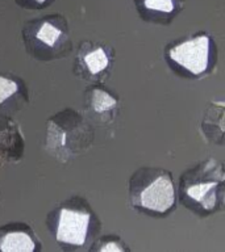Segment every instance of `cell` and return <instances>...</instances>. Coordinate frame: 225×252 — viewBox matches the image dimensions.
<instances>
[{
  "label": "cell",
  "instance_id": "obj_1",
  "mask_svg": "<svg viewBox=\"0 0 225 252\" xmlns=\"http://www.w3.org/2000/svg\"><path fill=\"white\" fill-rule=\"evenodd\" d=\"M182 205L197 216L221 212L225 198L224 167L215 158H208L182 173L179 179Z\"/></svg>",
  "mask_w": 225,
  "mask_h": 252
},
{
  "label": "cell",
  "instance_id": "obj_2",
  "mask_svg": "<svg viewBox=\"0 0 225 252\" xmlns=\"http://www.w3.org/2000/svg\"><path fill=\"white\" fill-rule=\"evenodd\" d=\"M94 125L83 112L66 108L46 121L43 149L61 163L74 160L91 149Z\"/></svg>",
  "mask_w": 225,
  "mask_h": 252
},
{
  "label": "cell",
  "instance_id": "obj_3",
  "mask_svg": "<svg viewBox=\"0 0 225 252\" xmlns=\"http://www.w3.org/2000/svg\"><path fill=\"white\" fill-rule=\"evenodd\" d=\"M46 223L55 242L65 250H79L88 242H94L100 228L99 218L82 198L58 205L47 216Z\"/></svg>",
  "mask_w": 225,
  "mask_h": 252
},
{
  "label": "cell",
  "instance_id": "obj_4",
  "mask_svg": "<svg viewBox=\"0 0 225 252\" xmlns=\"http://www.w3.org/2000/svg\"><path fill=\"white\" fill-rule=\"evenodd\" d=\"M25 50L41 62H53L70 54V25L62 15H45L29 20L23 28Z\"/></svg>",
  "mask_w": 225,
  "mask_h": 252
},
{
  "label": "cell",
  "instance_id": "obj_5",
  "mask_svg": "<svg viewBox=\"0 0 225 252\" xmlns=\"http://www.w3.org/2000/svg\"><path fill=\"white\" fill-rule=\"evenodd\" d=\"M177 188L170 171L159 167L138 168L129 179V201L148 214H166L175 206Z\"/></svg>",
  "mask_w": 225,
  "mask_h": 252
},
{
  "label": "cell",
  "instance_id": "obj_6",
  "mask_svg": "<svg viewBox=\"0 0 225 252\" xmlns=\"http://www.w3.org/2000/svg\"><path fill=\"white\" fill-rule=\"evenodd\" d=\"M166 55L170 62L191 76H203L216 62V43L211 35L201 33L170 46Z\"/></svg>",
  "mask_w": 225,
  "mask_h": 252
},
{
  "label": "cell",
  "instance_id": "obj_7",
  "mask_svg": "<svg viewBox=\"0 0 225 252\" xmlns=\"http://www.w3.org/2000/svg\"><path fill=\"white\" fill-rule=\"evenodd\" d=\"M114 50L104 41H82L74 58V74L86 82L103 83L111 75Z\"/></svg>",
  "mask_w": 225,
  "mask_h": 252
},
{
  "label": "cell",
  "instance_id": "obj_8",
  "mask_svg": "<svg viewBox=\"0 0 225 252\" xmlns=\"http://www.w3.org/2000/svg\"><path fill=\"white\" fill-rule=\"evenodd\" d=\"M84 110L83 114L92 125H111L117 117L120 100L111 91L102 86V83L91 84L84 91Z\"/></svg>",
  "mask_w": 225,
  "mask_h": 252
},
{
  "label": "cell",
  "instance_id": "obj_9",
  "mask_svg": "<svg viewBox=\"0 0 225 252\" xmlns=\"http://www.w3.org/2000/svg\"><path fill=\"white\" fill-rule=\"evenodd\" d=\"M25 154V138L21 126L15 118L0 113V168L17 164Z\"/></svg>",
  "mask_w": 225,
  "mask_h": 252
},
{
  "label": "cell",
  "instance_id": "obj_10",
  "mask_svg": "<svg viewBox=\"0 0 225 252\" xmlns=\"http://www.w3.org/2000/svg\"><path fill=\"white\" fill-rule=\"evenodd\" d=\"M42 248L36 231L24 222L0 226V252H33Z\"/></svg>",
  "mask_w": 225,
  "mask_h": 252
},
{
  "label": "cell",
  "instance_id": "obj_11",
  "mask_svg": "<svg viewBox=\"0 0 225 252\" xmlns=\"http://www.w3.org/2000/svg\"><path fill=\"white\" fill-rule=\"evenodd\" d=\"M29 102L27 83L15 74L0 72V113L19 112Z\"/></svg>",
  "mask_w": 225,
  "mask_h": 252
},
{
  "label": "cell",
  "instance_id": "obj_12",
  "mask_svg": "<svg viewBox=\"0 0 225 252\" xmlns=\"http://www.w3.org/2000/svg\"><path fill=\"white\" fill-rule=\"evenodd\" d=\"M138 15L148 23L169 24L182 11L185 0H134Z\"/></svg>",
  "mask_w": 225,
  "mask_h": 252
},
{
  "label": "cell",
  "instance_id": "obj_13",
  "mask_svg": "<svg viewBox=\"0 0 225 252\" xmlns=\"http://www.w3.org/2000/svg\"><path fill=\"white\" fill-rule=\"evenodd\" d=\"M201 130L205 134V138L211 142L223 145V135H224V102L211 105L205 112L201 122Z\"/></svg>",
  "mask_w": 225,
  "mask_h": 252
},
{
  "label": "cell",
  "instance_id": "obj_14",
  "mask_svg": "<svg viewBox=\"0 0 225 252\" xmlns=\"http://www.w3.org/2000/svg\"><path fill=\"white\" fill-rule=\"evenodd\" d=\"M92 251L102 252H122L128 251L125 242H122L118 236L116 235H106L95 240L94 246L91 247Z\"/></svg>",
  "mask_w": 225,
  "mask_h": 252
},
{
  "label": "cell",
  "instance_id": "obj_15",
  "mask_svg": "<svg viewBox=\"0 0 225 252\" xmlns=\"http://www.w3.org/2000/svg\"><path fill=\"white\" fill-rule=\"evenodd\" d=\"M20 7L29 8V9H41L47 7L53 0H15Z\"/></svg>",
  "mask_w": 225,
  "mask_h": 252
},
{
  "label": "cell",
  "instance_id": "obj_16",
  "mask_svg": "<svg viewBox=\"0 0 225 252\" xmlns=\"http://www.w3.org/2000/svg\"><path fill=\"white\" fill-rule=\"evenodd\" d=\"M0 204H1V192H0Z\"/></svg>",
  "mask_w": 225,
  "mask_h": 252
}]
</instances>
